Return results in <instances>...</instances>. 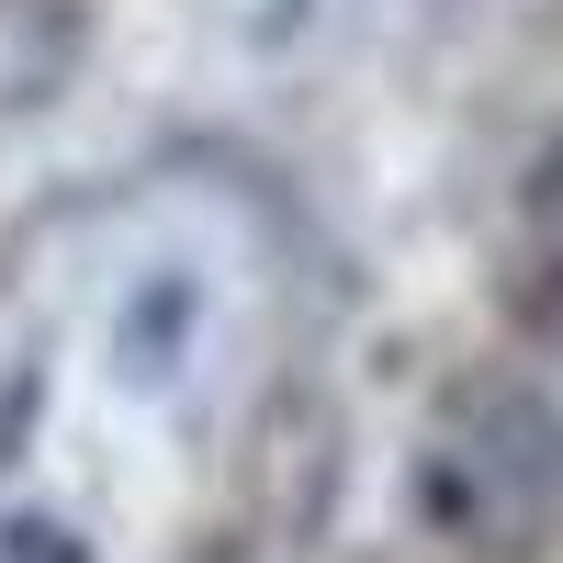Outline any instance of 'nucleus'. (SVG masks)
Returning <instances> with one entry per match:
<instances>
[{"mask_svg":"<svg viewBox=\"0 0 563 563\" xmlns=\"http://www.w3.org/2000/svg\"><path fill=\"white\" fill-rule=\"evenodd\" d=\"M305 249L225 158L0 238V563H214L294 372Z\"/></svg>","mask_w":563,"mask_h":563,"instance_id":"obj_1","label":"nucleus"},{"mask_svg":"<svg viewBox=\"0 0 563 563\" xmlns=\"http://www.w3.org/2000/svg\"><path fill=\"white\" fill-rule=\"evenodd\" d=\"M417 507L440 519V541L519 563L552 541L563 519V406L519 372H485L429 417V451H417Z\"/></svg>","mask_w":563,"mask_h":563,"instance_id":"obj_2","label":"nucleus"},{"mask_svg":"<svg viewBox=\"0 0 563 563\" xmlns=\"http://www.w3.org/2000/svg\"><path fill=\"white\" fill-rule=\"evenodd\" d=\"M57 45H68V12L57 0H0V113L34 102L57 79Z\"/></svg>","mask_w":563,"mask_h":563,"instance_id":"obj_3","label":"nucleus"},{"mask_svg":"<svg viewBox=\"0 0 563 563\" xmlns=\"http://www.w3.org/2000/svg\"><path fill=\"white\" fill-rule=\"evenodd\" d=\"M530 249H541V271L563 282V158L530 180Z\"/></svg>","mask_w":563,"mask_h":563,"instance_id":"obj_4","label":"nucleus"}]
</instances>
